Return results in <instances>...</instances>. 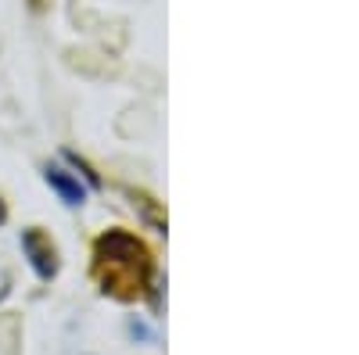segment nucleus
Here are the masks:
<instances>
[{"label":"nucleus","mask_w":359,"mask_h":355,"mask_svg":"<svg viewBox=\"0 0 359 355\" xmlns=\"http://www.w3.org/2000/svg\"><path fill=\"white\" fill-rule=\"evenodd\" d=\"M4 223H8V204L0 201V226H4Z\"/></svg>","instance_id":"obj_5"},{"label":"nucleus","mask_w":359,"mask_h":355,"mask_svg":"<svg viewBox=\"0 0 359 355\" xmlns=\"http://www.w3.org/2000/svg\"><path fill=\"white\" fill-rule=\"evenodd\" d=\"M43 180H47V187L62 197L69 209H79V204L86 201V187L79 183V176L76 172H69V169H62V165H47L43 169Z\"/></svg>","instance_id":"obj_3"},{"label":"nucleus","mask_w":359,"mask_h":355,"mask_svg":"<svg viewBox=\"0 0 359 355\" xmlns=\"http://www.w3.org/2000/svg\"><path fill=\"white\" fill-rule=\"evenodd\" d=\"M151 255L130 230H108L94 241V280L118 302H137L151 287Z\"/></svg>","instance_id":"obj_1"},{"label":"nucleus","mask_w":359,"mask_h":355,"mask_svg":"<svg viewBox=\"0 0 359 355\" xmlns=\"http://www.w3.org/2000/svg\"><path fill=\"white\" fill-rule=\"evenodd\" d=\"M22 251H25L29 265L36 270L40 280H54L57 277V248H54V241L40 226L22 230Z\"/></svg>","instance_id":"obj_2"},{"label":"nucleus","mask_w":359,"mask_h":355,"mask_svg":"<svg viewBox=\"0 0 359 355\" xmlns=\"http://www.w3.org/2000/svg\"><path fill=\"white\" fill-rule=\"evenodd\" d=\"M62 158H65V162H69V165H72V169H76V176H79V172H83V176H86V183H90V187H101V176H97V172H94V169H90V165H86V162H83V158H79V155H72V151H65V155H62Z\"/></svg>","instance_id":"obj_4"}]
</instances>
